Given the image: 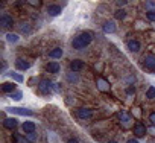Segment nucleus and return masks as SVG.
<instances>
[{
	"mask_svg": "<svg viewBox=\"0 0 155 143\" xmlns=\"http://www.w3.org/2000/svg\"><path fill=\"white\" fill-rule=\"evenodd\" d=\"M18 40H20V37L15 35V34H8L6 35V41H9V43H17Z\"/></svg>",
	"mask_w": 155,
	"mask_h": 143,
	"instance_id": "5701e85b",
	"label": "nucleus"
},
{
	"mask_svg": "<svg viewBox=\"0 0 155 143\" xmlns=\"http://www.w3.org/2000/svg\"><path fill=\"white\" fill-rule=\"evenodd\" d=\"M0 26L2 28H11L12 26V17L8 15V14H3L2 17H0Z\"/></svg>",
	"mask_w": 155,
	"mask_h": 143,
	"instance_id": "423d86ee",
	"label": "nucleus"
},
{
	"mask_svg": "<svg viewBox=\"0 0 155 143\" xmlns=\"http://www.w3.org/2000/svg\"><path fill=\"white\" fill-rule=\"evenodd\" d=\"M67 79L70 82H78V81H79V76H78L74 72H70V73H67Z\"/></svg>",
	"mask_w": 155,
	"mask_h": 143,
	"instance_id": "4be33fe9",
	"label": "nucleus"
},
{
	"mask_svg": "<svg viewBox=\"0 0 155 143\" xmlns=\"http://www.w3.org/2000/svg\"><path fill=\"white\" fill-rule=\"evenodd\" d=\"M3 126L8 128V129H14V128L17 126V119H14V117L5 119V120H3Z\"/></svg>",
	"mask_w": 155,
	"mask_h": 143,
	"instance_id": "ddd939ff",
	"label": "nucleus"
},
{
	"mask_svg": "<svg viewBox=\"0 0 155 143\" xmlns=\"http://www.w3.org/2000/svg\"><path fill=\"white\" fill-rule=\"evenodd\" d=\"M29 5H32V6H40V5H41V2H38V0H31Z\"/></svg>",
	"mask_w": 155,
	"mask_h": 143,
	"instance_id": "c85d7f7f",
	"label": "nucleus"
},
{
	"mask_svg": "<svg viewBox=\"0 0 155 143\" xmlns=\"http://www.w3.org/2000/svg\"><path fill=\"white\" fill-rule=\"evenodd\" d=\"M21 128H23V129H25V132H28V134L35 132V123H34V122H23Z\"/></svg>",
	"mask_w": 155,
	"mask_h": 143,
	"instance_id": "4468645a",
	"label": "nucleus"
},
{
	"mask_svg": "<svg viewBox=\"0 0 155 143\" xmlns=\"http://www.w3.org/2000/svg\"><path fill=\"white\" fill-rule=\"evenodd\" d=\"M79 37H81V40H82V41H84V43H85L87 46H88V44H90V43L93 41V35H91V32H88V31L82 32V34H81Z\"/></svg>",
	"mask_w": 155,
	"mask_h": 143,
	"instance_id": "dca6fc26",
	"label": "nucleus"
},
{
	"mask_svg": "<svg viewBox=\"0 0 155 143\" xmlns=\"http://www.w3.org/2000/svg\"><path fill=\"white\" fill-rule=\"evenodd\" d=\"M146 17H147V20L149 22H155V11H147V14H146Z\"/></svg>",
	"mask_w": 155,
	"mask_h": 143,
	"instance_id": "bb28decb",
	"label": "nucleus"
},
{
	"mask_svg": "<svg viewBox=\"0 0 155 143\" xmlns=\"http://www.w3.org/2000/svg\"><path fill=\"white\" fill-rule=\"evenodd\" d=\"M71 44H73V47H74L76 50H82V49H85V47H87V44L81 40V37H76V38L73 40V43H71Z\"/></svg>",
	"mask_w": 155,
	"mask_h": 143,
	"instance_id": "f8f14e48",
	"label": "nucleus"
},
{
	"mask_svg": "<svg viewBox=\"0 0 155 143\" xmlns=\"http://www.w3.org/2000/svg\"><path fill=\"white\" fill-rule=\"evenodd\" d=\"M8 111L9 113H12V114H18V116H32L34 114V111L32 110H28V108H8Z\"/></svg>",
	"mask_w": 155,
	"mask_h": 143,
	"instance_id": "f03ea898",
	"label": "nucleus"
},
{
	"mask_svg": "<svg viewBox=\"0 0 155 143\" xmlns=\"http://www.w3.org/2000/svg\"><path fill=\"white\" fill-rule=\"evenodd\" d=\"M126 93L131 96V95H134V93H135V88H134V87H129V88L126 90Z\"/></svg>",
	"mask_w": 155,
	"mask_h": 143,
	"instance_id": "7c9ffc66",
	"label": "nucleus"
},
{
	"mask_svg": "<svg viewBox=\"0 0 155 143\" xmlns=\"http://www.w3.org/2000/svg\"><path fill=\"white\" fill-rule=\"evenodd\" d=\"M144 65L150 70H155V55H146L144 58Z\"/></svg>",
	"mask_w": 155,
	"mask_h": 143,
	"instance_id": "9d476101",
	"label": "nucleus"
},
{
	"mask_svg": "<svg viewBox=\"0 0 155 143\" xmlns=\"http://www.w3.org/2000/svg\"><path fill=\"white\" fill-rule=\"evenodd\" d=\"M149 119H150V122H152V123L155 125V113H152V114L149 116Z\"/></svg>",
	"mask_w": 155,
	"mask_h": 143,
	"instance_id": "2f4dec72",
	"label": "nucleus"
},
{
	"mask_svg": "<svg viewBox=\"0 0 155 143\" xmlns=\"http://www.w3.org/2000/svg\"><path fill=\"white\" fill-rule=\"evenodd\" d=\"M114 17H116L117 20H123V18L126 17V12H125L123 9H119V11H116V14H114Z\"/></svg>",
	"mask_w": 155,
	"mask_h": 143,
	"instance_id": "b1692460",
	"label": "nucleus"
},
{
	"mask_svg": "<svg viewBox=\"0 0 155 143\" xmlns=\"http://www.w3.org/2000/svg\"><path fill=\"white\" fill-rule=\"evenodd\" d=\"M67 143H78V140H76V138H70Z\"/></svg>",
	"mask_w": 155,
	"mask_h": 143,
	"instance_id": "f704fd0d",
	"label": "nucleus"
},
{
	"mask_svg": "<svg viewBox=\"0 0 155 143\" xmlns=\"http://www.w3.org/2000/svg\"><path fill=\"white\" fill-rule=\"evenodd\" d=\"M35 137H37V135H35V132H32V134H29V138H31V140H35Z\"/></svg>",
	"mask_w": 155,
	"mask_h": 143,
	"instance_id": "72a5a7b5",
	"label": "nucleus"
},
{
	"mask_svg": "<svg viewBox=\"0 0 155 143\" xmlns=\"http://www.w3.org/2000/svg\"><path fill=\"white\" fill-rule=\"evenodd\" d=\"M61 12H62V8H61L59 5H50V6L47 8V14L52 15V17H56V15H59Z\"/></svg>",
	"mask_w": 155,
	"mask_h": 143,
	"instance_id": "6e6552de",
	"label": "nucleus"
},
{
	"mask_svg": "<svg viewBox=\"0 0 155 143\" xmlns=\"http://www.w3.org/2000/svg\"><path fill=\"white\" fill-rule=\"evenodd\" d=\"M76 116L79 117V119H82V120H85V119H91L93 111L88 110V108H79V110L76 111Z\"/></svg>",
	"mask_w": 155,
	"mask_h": 143,
	"instance_id": "7ed1b4c3",
	"label": "nucleus"
},
{
	"mask_svg": "<svg viewBox=\"0 0 155 143\" xmlns=\"http://www.w3.org/2000/svg\"><path fill=\"white\" fill-rule=\"evenodd\" d=\"M150 134H153V135H155V128H150Z\"/></svg>",
	"mask_w": 155,
	"mask_h": 143,
	"instance_id": "c9c22d12",
	"label": "nucleus"
},
{
	"mask_svg": "<svg viewBox=\"0 0 155 143\" xmlns=\"http://www.w3.org/2000/svg\"><path fill=\"white\" fill-rule=\"evenodd\" d=\"M49 56H50L52 59H58V58H61V56H62V49H61V47H56V49L50 50V52H49Z\"/></svg>",
	"mask_w": 155,
	"mask_h": 143,
	"instance_id": "6ab92c4d",
	"label": "nucleus"
},
{
	"mask_svg": "<svg viewBox=\"0 0 155 143\" xmlns=\"http://www.w3.org/2000/svg\"><path fill=\"white\" fill-rule=\"evenodd\" d=\"M96 84H97V88H99L101 91H108V90H110V84H108L104 78H97Z\"/></svg>",
	"mask_w": 155,
	"mask_h": 143,
	"instance_id": "9b49d317",
	"label": "nucleus"
},
{
	"mask_svg": "<svg viewBox=\"0 0 155 143\" xmlns=\"http://www.w3.org/2000/svg\"><path fill=\"white\" fill-rule=\"evenodd\" d=\"M84 67H85V64L81 59H73L70 62V68H71V72H74V73H76V72H81Z\"/></svg>",
	"mask_w": 155,
	"mask_h": 143,
	"instance_id": "39448f33",
	"label": "nucleus"
},
{
	"mask_svg": "<svg viewBox=\"0 0 155 143\" xmlns=\"http://www.w3.org/2000/svg\"><path fill=\"white\" fill-rule=\"evenodd\" d=\"M9 96H11L12 101H20V99L23 98V93H21V91H15V93H12V95H9Z\"/></svg>",
	"mask_w": 155,
	"mask_h": 143,
	"instance_id": "a878e982",
	"label": "nucleus"
},
{
	"mask_svg": "<svg viewBox=\"0 0 155 143\" xmlns=\"http://www.w3.org/2000/svg\"><path fill=\"white\" fill-rule=\"evenodd\" d=\"M128 49H129L131 52H138V50H140V43H138L137 40H129V41H128Z\"/></svg>",
	"mask_w": 155,
	"mask_h": 143,
	"instance_id": "f3484780",
	"label": "nucleus"
},
{
	"mask_svg": "<svg viewBox=\"0 0 155 143\" xmlns=\"http://www.w3.org/2000/svg\"><path fill=\"white\" fill-rule=\"evenodd\" d=\"M108 143H117V141H114V140H110V141H108Z\"/></svg>",
	"mask_w": 155,
	"mask_h": 143,
	"instance_id": "e433bc0d",
	"label": "nucleus"
},
{
	"mask_svg": "<svg viewBox=\"0 0 155 143\" xmlns=\"http://www.w3.org/2000/svg\"><path fill=\"white\" fill-rule=\"evenodd\" d=\"M146 6H149V12H150V11H153L155 3H153V2H146Z\"/></svg>",
	"mask_w": 155,
	"mask_h": 143,
	"instance_id": "cd10ccee",
	"label": "nucleus"
},
{
	"mask_svg": "<svg viewBox=\"0 0 155 143\" xmlns=\"http://www.w3.org/2000/svg\"><path fill=\"white\" fill-rule=\"evenodd\" d=\"M59 64L58 62H49L47 65H46V70L47 72H50V73H58V72H59Z\"/></svg>",
	"mask_w": 155,
	"mask_h": 143,
	"instance_id": "2eb2a0df",
	"label": "nucleus"
},
{
	"mask_svg": "<svg viewBox=\"0 0 155 143\" xmlns=\"http://www.w3.org/2000/svg\"><path fill=\"white\" fill-rule=\"evenodd\" d=\"M8 76H9V78H12V79H14V81H17V82H23V76H21L20 73H17V72H9Z\"/></svg>",
	"mask_w": 155,
	"mask_h": 143,
	"instance_id": "412c9836",
	"label": "nucleus"
},
{
	"mask_svg": "<svg viewBox=\"0 0 155 143\" xmlns=\"http://www.w3.org/2000/svg\"><path fill=\"white\" fill-rule=\"evenodd\" d=\"M146 132H147V129H146V126H144V125L137 123V125L134 126V134H135V137H144V135H146Z\"/></svg>",
	"mask_w": 155,
	"mask_h": 143,
	"instance_id": "0eeeda50",
	"label": "nucleus"
},
{
	"mask_svg": "<svg viewBox=\"0 0 155 143\" xmlns=\"http://www.w3.org/2000/svg\"><path fill=\"white\" fill-rule=\"evenodd\" d=\"M14 90H15V84H12V82H5V84H2V91H3V93H11V95H12Z\"/></svg>",
	"mask_w": 155,
	"mask_h": 143,
	"instance_id": "a211bd4d",
	"label": "nucleus"
},
{
	"mask_svg": "<svg viewBox=\"0 0 155 143\" xmlns=\"http://www.w3.org/2000/svg\"><path fill=\"white\" fill-rule=\"evenodd\" d=\"M146 98H147V99H153V98H155V87H149V88H147Z\"/></svg>",
	"mask_w": 155,
	"mask_h": 143,
	"instance_id": "393cba45",
	"label": "nucleus"
},
{
	"mask_svg": "<svg viewBox=\"0 0 155 143\" xmlns=\"http://www.w3.org/2000/svg\"><path fill=\"white\" fill-rule=\"evenodd\" d=\"M126 143H140V141H138L137 138H131V140H128Z\"/></svg>",
	"mask_w": 155,
	"mask_h": 143,
	"instance_id": "473e14b6",
	"label": "nucleus"
},
{
	"mask_svg": "<svg viewBox=\"0 0 155 143\" xmlns=\"http://www.w3.org/2000/svg\"><path fill=\"white\" fill-rule=\"evenodd\" d=\"M102 29H104V32H105V34H114V32L117 31V26H116V23H114L113 20H108V22H105V23H104Z\"/></svg>",
	"mask_w": 155,
	"mask_h": 143,
	"instance_id": "20e7f679",
	"label": "nucleus"
},
{
	"mask_svg": "<svg viewBox=\"0 0 155 143\" xmlns=\"http://www.w3.org/2000/svg\"><path fill=\"white\" fill-rule=\"evenodd\" d=\"M15 138L18 140V143H28V138H23V137H20V135H15Z\"/></svg>",
	"mask_w": 155,
	"mask_h": 143,
	"instance_id": "c756f323",
	"label": "nucleus"
},
{
	"mask_svg": "<svg viewBox=\"0 0 155 143\" xmlns=\"http://www.w3.org/2000/svg\"><path fill=\"white\" fill-rule=\"evenodd\" d=\"M119 119H120V122L126 123V122L131 120V113H128V111H120V113H119Z\"/></svg>",
	"mask_w": 155,
	"mask_h": 143,
	"instance_id": "aec40b11",
	"label": "nucleus"
},
{
	"mask_svg": "<svg viewBox=\"0 0 155 143\" xmlns=\"http://www.w3.org/2000/svg\"><path fill=\"white\" fill-rule=\"evenodd\" d=\"M29 67H31V64H29L28 61L21 59V58H18V59L15 61V68H18V70H21V72H23V70L26 72V70H28Z\"/></svg>",
	"mask_w": 155,
	"mask_h": 143,
	"instance_id": "1a4fd4ad",
	"label": "nucleus"
},
{
	"mask_svg": "<svg viewBox=\"0 0 155 143\" xmlns=\"http://www.w3.org/2000/svg\"><path fill=\"white\" fill-rule=\"evenodd\" d=\"M52 87H53V82L49 81V79H43V81H40V84H38V90H40L41 93H49Z\"/></svg>",
	"mask_w": 155,
	"mask_h": 143,
	"instance_id": "f257e3e1",
	"label": "nucleus"
}]
</instances>
